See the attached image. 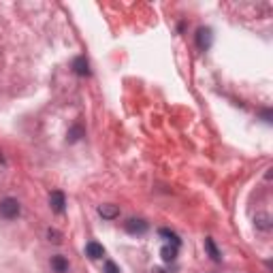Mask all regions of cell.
<instances>
[{"label":"cell","mask_w":273,"mask_h":273,"mask_svg":"<svg viewBox=\"0 0 273 273\" xmlns=\"http://www.w3.org/2000/svg\"><path fill=\"white\" fill-rule=\"evenodd\" d=\"M22 212V207L20 203H17V198H11V196H7L0 201V216L5 218V220H13V218H17Z\"/></svg>","instance_id":"1"},{"label":"cell","mask_w":273,"mask_h":273,"mask_svg":"<svg viewBox=\"0 0 273 273\" xmlns=\"http://www.w3.org/2000/svg\"><path fill=\"white\" fill-rule=\"evenodd\" d=\"M49 207L53 209L56 214H62L66 207V198H64V192H60V190H53L49 194Z\"/></svg>","instance_id":"2"},{"label":"cell","mask_w":273,"mask_h":273,"mask_svg":"<svg viewBox=\"0 0 273 273\" xmlns=\"http://www.w3.org/2000/svg\"><path fill=\"white\" fill-rule=\"evenodd\" d=\"M126 231H128L130 235H141L148 231V222L145 220H136V218H130L128 222H126Z\"/></svg>","instance_id":"3"},{"label":"cell","mask_w":273,"mask_h":273,"mask_svg":"<svg viewBox=\"0 0 273 273\" xmlns=\"http://www.w3.org/2000/svg\"><path fill=\"white\" fill-rule=\"evenodd\" d=\"M86 254L92 260H98V258H103L105 256V248L101 243H96V241H90L88 245H86Z\"/></svg>","instance_id":"4"},{"label":"cell","mask_w":273,"mask_h":273,"mask_svg":"<svg viewBox=\"0 0 273 273\" xmlns=\"http://www.w3.org/2000/svg\"><path fill=\"white\" fill-rule=\"evenodd\" d=\"M196 43L201 49H207L212 45V30L209 28H198V34H196Z\"/></svg>","instance_id":"5"},{"label":"cell","mask_w":273,"mask_h":273,"mask_svg":"<svg viewBox=\"0 0 273 273\" xmlns=\"http://www.w3.org/2000/svg\"><path fill=\"white\" fill-rule=\"evenodd\" d=\"M73 69H75V73H77V75H81V77H88L90 75V64H88V60L84 56L75 58V62H73Z\"/></svg>","instance_id":"6"},{"label":"cell","mask_w":273,"mask_h":273,"mask_svg":"<svg viewBox=\"0 0 273 273\" xmlns=\"http://www.w3.org/2000/svg\"><path fill=\"white\" fill-rule=\"evenodd\" d=\"M51 269L56 271V273H66L69 271V260L64 256H51Z\"/></svg>","instance_id":"7"},{"label":"cell","mask_w":273,"mask_h":273,"mask_svg":"<svg viewBox=\"0 0 273 273\" xmlns=\"http://www.w3.org/2000/svg\"><path fill=\"white\" fill-rule=\"evenodd\" d=\"M98 214H101L103 218H107V220H113V218L120 216V207L117 205H101L98 207Z\"/></svg>","instance_id":"8"},{"label":"cell","mask_w":273,"mask_h":273,"mask_svg":"<svg viewBox=\"0 0 273 273\" xmlns=\"http://www.w3.org/2000/svg\"><path fill=\"white\" fill-rule=\"evenodd\" d=\"M160 256H162V260H165V262H173V260H175V256H177V248H175V245H171V243L162 245Z\"/></svg>","instance_id":"9"},{"label":"cell","mask_w":273,"mask_h":273,"mask_svg":"<svg viewBox=\"0 0 273 273\" xmlns=\"http://www.w3.org/2000/svg\"><path fill=\"white\" fill-rule=\"evenodd\" d=\"M205 250L209 252V256H212V260H216V262H220V252H218V248H216V243H214V239L212 237H207L205 239Z\"/></svg>","instance_id":"10"},{"label":"cell","mask_w":273,"mask_h":273,"mask_svg":"<svg viewBox=\"0 0 273 273\" xmlns=\"http://www.w3.org/2000/svg\"><path fill=\"white\" fill-rule=\"evenodd\" d=\"M158 233H160V237H165L171 245H175V248H179V243H181V241H179V237H177V235L173 233V231H169V229H160Z\"/></svg>","instance_id":"11"},{"label":"cell","mask_w":273,"mask_h":273,"mask_svg":"<svg viewBox=\"0 0 273 273\" xmlns=\"http://www.w3.org/2000/svg\"><path fill=\"white\" fill-rule=\"evenodd\" d=\"M81 134H84V128L77 124V126H73L71 128V132H69V139L71 141H77V139H81Z\"/></svg>","instance_id":"12"},{"label":"cell","mask_w":273,"mask_h":273,"mask_svg":"<svg viewBox=\"0 0 273 273\" xmlns=\"http://www.w3.org/2000/svg\"><path fill=\"white\" fill-rule=\"evenodd\" d=\"M47 237H49V241H53V243H62V235H60L56 229H49V231H47Z\"/></svg>","instance_id":"13"},{"label":"cell","mask_w":273,"mask_h":273,"mask_svg":"<svg viewBox=\"0 0 273 273\" xmlns=\"http://www.w3.org/2000/svg\"><path fill=\"white\" fill-rule=\"evenodd\" d=\"M105 273H120V267H117L113 260H107L105 262Z\"/></svg>","instance_id":"14"},{"label":"cell","mask_w":273,"mask_h":273,"mask_svg":"<svg viewBox=\"0 0 273 273\" xmlns=\"http://www.w3.org/2000/svg\"><path fill=\"white\" fill-rule=\"evenodd\" d=\"M152 273H165V271H162V269H154Z\"/></svg>","instance_id":"15"}]
</instances>
